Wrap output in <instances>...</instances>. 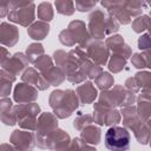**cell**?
I'll return each instance as SVG.
<instances>
[{"instance_id":"obj_1","label":"cell","mask_w":151,"mask_h":151,"mask_svg":"<svg viewBox=\"0 0 151 151\" xmlns=\"http://www.w3.org/2000/svg\"><path fill=\"white\" fill-rule=\"evenodd\" d=\"M48 105L58 119H66L78 110L80 101L74 90L57 88L51 92L48 97Z\"/></svg>"},{"instance_id":"obj_2","label":"cell","mask_w":151,"mask_h":151,"mask_svg":"<svg viewBox=\"0 0 151 151\" xmlns=\"http://www.w3.org/2000/svg\"><path fill=\"white\" fill-rule=\"evenodd\" d=\"M137 100V97L131 91L126 90L124 85H114L112 88L101 91L98 96V103L101 105L109 107V109H116V107H125L133 105Z\"/></svg>"},{"instance_id":"obj_3","label":"cell","mask_w":151,"mask_h":151,"mask_svg":"<svg viewBox=\"0 0 151 151\" xmlns=\"http://www.w3.org/2000/svg\"><path fill=\"white\" fill-rule=\"evenodd\" d=\"M7 15L11 22L24 27H29L35 19V4L33 1H11Z\"/></svg>"},{"instance_id":"obj_4","label":"cell","mask_w":151,"mask_h":151,"mask_svg":"<svg viewBox=\"0 0 151 151\" xmlns=\"http://www.w3.org/2000/svg\"><path fill=\"white\" fill-rule=\"evenodd\" d=\"M18 125L22 130L27 131H35L38 117L40 116V106L37 103H28V104H17L13 107Z\"/></svg>"},{"instance_id":"obj_5","label":"cell","mask_w":151,"mask_h":151,"mask_svg":"<svg viewBox=\"0 0 151 151\" xmlns=\"http://www.w3.org/2000/svg\"><path fill=\"white\" fill-rule=\"evenodd\" d=\"M105 146L110 151H127L130 149L131 136L124 126H111L104 137Z\"/></svg>"},{"instance_id":"obj_6","label":"cell","mask_w":151,"mask_h":151,"mask_svg":"<svg viewBox=\"0 0 151 151\" xmlns=\"http://www.w3.org/2000/svg\"><path fill=\"white\" fill-rule=\"evenodd\" d=\"M57 129H59L57 116L51 112H41L40 116L38 117L37 130H35L37 146L41 150H47L46 138Z\"/></svg>"},{"instance_id":"obj_7","label":"cell","mask_w":151,"mask_h":151,"mask_svg":"<svg viewBox=\"0 0 151 151\" xmlns=\"http://www.w3.org/2000/svg\"><path fill=\"white\" fill-rule=\"evenodd\" d=\"M106 21H107V13L101 9H94L88 15L87 22V31L92 39L94 40H103L106 38Z\"/></svg>"},{"instance_id":"obj_8","label":"cell","mask_w":151,"mask_h":151,"mask_svg":"<svg viewBox=\"0 0 151 151\" xmlns=\"http://www.w3.org/2000/svg\"><path fill=\"white\" fill-rule=\"evenodd\" d=\"M87 57L97 65L99 66H105L109 63L110 59V50L105 45L104 41L101 40H94L92 39L91 42L87 45L85 48Z\"/></svg>"},{"instance_id":"obj_9","label":"cell","mask_w":151,"mask_h":151,"mask_svg":"<svg viewBox=\"0 0 151 151\" xmlns=\"http://www.w3.org/2000/svg\"><path fill=\"white\" fill-rule=\"evenodd\" d=\"M9 143L18 146L21 151H31L37 145V134L33 131L15 129L9 136Z\"/></svg>"},{"instance_id":"obj_10","label":"cell","mask_w":151,"mask_h":151,"mask_svg":"<svg viewBox=\"0 0 151 151\" xmlns=\"http://www.w3.org/2000/svg\"><path fill=\"white\" fill-rule=\"evenodd\" d=\"M100 5L106 8L107 13L113 17L119 25H129L132 22V17L124 6V0L122 1H101Z\"/></svg>"},{"instance_id":"obj_11","label":"cell","mask_w":151,"mask_h":151,"mask_svg":"<svg viewBox=\"0 0 151 151\" xmlns=\"http://www.w3.org/2000/svg\"><path fill=\"white\" fill-rule=\"evenodd\" d=\"M28 63L29 61L25 53L17 52L1 64V68L18 77V76H21L28 68Z\"/></svg>"},{"instance_id":"obj_12","label":"cell","mask_w":151,"mask_h":151,"mask_svg":"<svg viewBox=\"0 0 151 151\" xmlns=\"http://www.w3.org/2000/svg\"><path fill=\"white\" fill-rule=\"evenodd\" d=\"M38 96H39V90L37 87L22 81L17 84L13 90V99L17 104L35 103Z\"/></svg>"},{"instance_id":"obj_13","label":"cell","mask_w":151,"mask_h":151,"mask_svg":"<svg viewBox=\"0 0 151 151\" xmlns=\"http://www.w3.org/2000/svg\"><path fill=\"white\" fill-rule=\"evenodd\" d=\"M71 142L70 134L61 129H57L46 138L47 150L50 151H67Z\"/></svg>"},{"instance_id":"obj_14","label":"cell","mask_w":151,"mask_h":151,"mask_svg":"<svg viewBox=\"0 0 151 151\" xmlns=\"http://www.w3.org/2000/svg\"><path fill=\"white\" fill-rule=\"evenodd\" d=\"M105 45L110 52L124 57L126 60L132 57V48L125 42L124 38L120 34H113L105 39Z\"/></svg>"},{"instance_id":"obj_15","label":"cell","mask_w":151,"mask_h":151,"mask_svg":"<svg viewBox=\"0 0 151 151\" xmlns=\"http://www.w3.org/2000/svg\"><path fill=\"white\" fill-rule=\"evenodd\" d=\"M67 28L73 33V35L77 39V42L79 45V47L81 48H86L87 45L91 42L92 38L87 31V25H85V22L83 20H73L68 24Z\"/></svg>"},{"instance_id":"obj_16","label":"cell","mask_w":151,"mask_h":151,"mask_svg":"<svg viewBox=\"0 0 151 151\" xmlns=\"http://www.w3.org/2000/svg\"><path fill=\"white\" fill-rule=\"evenodd\" d=\"M20 34L17 26L9 24V22H1L0 25V41L2 46L6 47H13L19 41Z\"/></svg>"},{"instance_id":"obj_17","label":"cell","mask_w":151,"mask_h":151,"mask_svg":"<svg viewBox=\"0 0 151 151\" xmlns=\"http://www.w3.org/2000/svg\"><path fill=\"white\" fill-rule=\"evenodd\" d=\"M21 81L37 87L39 91H45V90H47L51 86L45 80V78L41 76V73L38 70H35L34 67H28L21 74Z\"/></svg>"},{"instance_id":"obj_18","label":"cell","mask_w":151,"mask_h":151,"mask_svg":"<svg viewBox=\"0 0 151 151\" xmlns=\"http://www.w3.org/2000/svg\"><path fill=\"white\" fill-rule=\"evenodd\" d=\"M76 92H77L80 104H83V105L93 103L96 100V98L99 96L97 87L94 86V84L92 81H85V83L78 85L76 88Z\"/></svg>"},{"instance_id":"obj_19","label":"cell","mask_w":151,"mask_h":151,"mask_svg":"<svg viewBox=\"0 0 151 151\" xmlns=\"http://www.w3.org/2000/svg\"><path fill=\"white\" fill-rule=\"evenodd\" d=\"M14 105L11 98H1L0 100V118L1 122L7 126H14L18 124L17 114L13 110Z\"/></svg>"},{"instance_id":"obj_20","label":"cell","mask_w":151,"mask_h":151,"mask_svg":"<svg viewBox=\"0 0 151 151\" xmlns=\"http://www.w3.org/2000/svg\"><path fill=\"white\" fill-rule=\"evenodd\" d=\"M136 103L138 117L146 123L151 118V96L140 92V94H138L137 97Z\"/></svg>"},{"instance_id":"obj_21","label":"cell","mask_w":151,"mask_h":151,"mask_svg":"<svg viewBox=\"0 0 151 151\" xmlns=\"http://www.w3.org/2000/svg\"><path fill=\"white\" fill-rule=\"evenodd\" d=\"M80 138L90 145H98L101 140L100 126L96 125V124H91V125L86 126L85 129H83L80 131Z\"/></svg>"},{"instance_id":"obj_22","label":"cell","mask_w":151,"mask_h":151,"mask_svg":"<svg viewBox=\"0 0 151 151\" xmlns=\"http://www.w3.org/2000/svg\"><path fill=\"white\" fill-rule=\"evenodd\" d=\"M50 25L48 22H45V21H41V20H38V21H34L28 28H27V34L31 39L33 40H44L48 33H50Z\"/></svg>"},{"instance_id":"obj_23","label":"cell","mask_w":151,"mask_h":151,"mask_svg":"<svg viewBox=\"0 0 151 151\" xmlns=\"http://www.w3.org/2000/svg\"><path fill=\"white\" fill-rule=\"evenodd\" d=\"M41 76L45 78V80L51 85V86H59L63 84L66 79V76L63 71V68L58 66H52L45 72H41Z\"/></svg>"},{"instance_id":"obj_24","label":"cell","mask_w":151,"mask_h":151,"mask_svg":"<svg viewBox=\"0 0 151 151\" xmlns=\"http://www.w3.org/2000/svg\"><path fill=\"white\" fill-rule=\"evenodd\" d=\"M17 80V77L13 76L12 73L5 71V70H0V96L1 98H7L11 94L12 91V84Z\"/></svg>"},{"instance_id":"obj_25","label":"cell","mask_w":151,"mask_h":151,"mask_svg":"<svg viewBox=\"0 0 151 151\" xmlns=\"http://www.w3.org/2000/svg\"><path fill=\"white\" fill-rule=\"evenodd\" d=\"M25 54L28 59V61L31 64L34 65V63L41 57L45 54V50H44V46L40 44V42H32L27 46L26 51H25Z\"/></svg>"},{"instance_id":"obj_26","label":"cell","mask_w":151,"mask_h":151,"mask_svg":"<svg viewBox=\"0 0 151 151\" xmlns=\"http://www.w3.org/2000/svg\"><path fill=\"white\" fill-rule=\"evenodd\" d=\"M81 71L85 73L87 79H96L104 72L103 67L97 65V64H94L90 58L81 65Z\"/></svg>"},{"instance_id":"obj_27","label":"cell","mask_w":151,"mask_h":151,"mask_svg":"<svg viewBox=\"0 0 151 151\" xmlns=\"http://www.w3.org/2000/svg\"><path fill=\"white\" fill-rule=\"evenodd\" d=\"M126 59L119 54H114L112 53L110 55V59H109V63H107V67H109V71L111 73H119L124 70V67L126 66Z\"/></svg>"},{"instance_id":"obj_28","label":"cell","mask_w":151,"mask_h":151,"mask_svg":"<svg viewBox=\"0 0 151 151\" xmlns=\"http://www.w3.org/2000/svg\"><path fill=\"white\" fill-rule=\"evenodd\" d=\"M37 15H38V19H40L41 21H45V22H50L51 20H53L54 11H53L52 4L51 2L39 4L38 8H37Z\"/></svg>"},{"instance_id":"obj_29","label":"cell","mask_w":151,"mask_h":151,"mask_svg":"<svg viewBox=\"0 0 151 151\" xmlns=\"http://www.w3.org/2000/svg\"><path fill=\"white\" fill-rule=\"evenodd\" d=\"M94 85L100 90V91H106L110 90L114 86V78L110 72H103L98 78L94 79Z\"/></svg>"},{"instance_id":"obj_30","label":"cell","mask_w":151,"mask_h":151,"mask_svg":"<svg viewBox=\"0 0 151 151\" xmlns=\"http://www.w3.org/2000/svg\"><path fill=\"white\" fill-rule=\"evenodd\" d=\"M124 6L127 9V12L130 13V15L132 17V19H136L137 17L142 15L144 7L147 6V5L144 1H127V0H124Z\"/></svg>"},{"instance_id":"obj_31","label":"cell","mask_w":151,"mask_h":151,"mask_svg":"<svg viewBox=\"0 0 151 151\" xmlns=\"http://www.w3.org/2000/svg\"><path fill=\"white\" fill-rule=\"evenodd\" d=\"M54 6L57 8V12L61 15H66V17H70L76 11V6H74V2L73 1H70V0H57L54 2Z\"/></svg>"},{"instance_id":"obj_32","label":"cell","mask_w":151,"mask_h":151,"mask_svg":"<svg viewBox=\"0 0 151 151\" xmlns=\"http://www.w3.org/2000/svg\"><path fill=\"white\" fill-rule=\"evenodd\" d=\"M110 110L111 109L101 105L100 103H94L93 104V119H94V123L98 124L99 126L104 125L106 114H107V112Z\"/></svg>"},{"instance_id":"obj_33","label":"cell","mask_w":151,"mask_h":151,"mask_svg":"<svg viewBox=\"0 0 151 151\" xmlns=\"http://www.w3.org/2000/svg\"><path fill=\"white\" fill-rule=\"evenodd\" d=\"M134 79L142 90H150L151 88V71H138L134 74Z\"/></svg>"},{"instance_id":"obj_34","label":"cell","mask_w":151,"mask_h":151,"mask_svg":"<svg viewBox=\"0 0 151 151\" xmlns=\"http://www.w3.org/2000/svg\"><path fill=\"white\" fill-rule=\"evenodd\" d=\"M149 21H150V15H146V14H142V15L137 17L136 19H133L131 22L133 32L140 34L144 31H146L147 26H149Z\"/></svg>"},{"instance_id":"obj_35","label":"cell","mask_w":151,"mask_h":151,"mask_svg":"<svg viewBox=\"0 0 151 151\" xmlns=\"http://www.w3.org/2000/svg\"><path fill=\"white\" fill-rule=\"evenodd\" d=\"M94 123V119H93V116L91 114H87V113H79L77 116V118L73 120V127L77 130V131H81L83 129H85L86 126L91 125Z\"/></svg>"},{"instance_id":"obj_36","label":"cell","mask_w":151,"mask_h":151,"mask_svg":"<svg viewBox=\"0 0 151 151\" xmlns=\"http://www.w3.org/2000/svg\"><path fill=\"white\" fill-rule=\"evenodd\" d=\"M58 39H59V41H60L64 46H67V47H73L76 44H78L76 37L73 35V33H72L68 28L63 29V31L59 33Z\"/></svg>"},{"instance_id":"obj_37","label":"cell","mask_w":151,"mask_h":151,"mask_svg":"<svg viewBox=\"0 0 151 151\" xmlns=\"http://www.w3.org/2000/svg\"><path fill=\"white\" fill-rule=\"evenodd\" d=\"M53 66V58L48 54H44L41 55L35 63H34V68L38 70L40 73L45 72L46 70H48L50 67Z\"/></svg>"},{"instance_id":"obj_38","label":"cell","mask_w":151,"mask_h":151,"mask_svg":"<svg viewBox=\"0 0 151 151\" xmlns=\"http://www.w3.org/2000/svg\"><path fill=\"white\" fill-rule=\"evenodd\" d=\"M122 120V113L119 110L117 109H111L107 114H106V118H105V123L104 125L111 127V126H116L118 123H120Z\"/></svg>"},{"instance_id":"obj_39","label":"cell","mask_w":151,"mask_h":151,"mask_svg":"<svg viewBox=\"0 0 151 151\" xmlns=\"http://www.w3.org/2000/svg\"><path fill=\"white\" fill-rule=\"evenodd\" d=\"M96 5H97V1H93V0H76L74 2L76 9L81 13L90 12L96 7Z\"/></svg>"},{"instance_id":"obj_40","label":"cell","mask_w":151,"mask_h":151,"mask_svg":"<svg viewBox=\"0 0 151 151\" xmlns=\"http://www.w3.org/2000/svg\"><path fill=\"white\" fill-rule=\"evenodd\" d=\"M67 57H68V52L64 51V50H57L53 52V60L55 63V66L58 67H63L64 64L66 63L67 60Z\"/></svg>"},{"instance_id":"obj_41","label":"cell","mask_w":151,"mask_h":151,"mask_svg":"<svg viewBox=\"0 0 151 151\" xmlns=\"http://www.w3.org/2000/svg\"><path fill=\"white\" fill-rule=\"evenodd\" d=\"M131 64L133 67L138 70H143L146 67V60L143 55V53H134L131 57Z\"/></svg>"},{"instance_id":"obj_42","label":"cell","mask_w":151,"mask_h":151,"mask_svg":"<svg viewBox=\"0 0 151 151\" xmlns=\"http://www.w3.org/2000/svg\"><path fill=\"white\" fill-rule=\"evenodd\" d=\"M138 48L142 52L151 50V37L149 33H144L138 38Z\"/></svg>"},{"instance_id":"obj_43","label":"cell","mask_w":151,"mask_h":151,"mask_svg":"<svg viewBox=\"0 0 151 151\" xmlns=\"http://www.w3.org/2000/svg\"><path fill=\"white\" fill-rule=\"evenodd\" d=\"M124 87H125L126 90L131 91V92L134 93V94L140 92V88H139V86H138V84H137L134 77H129V78L125 80V83H124Z\"/></svg>"},{"instance_id":"obj_44","label":"cell","mask_w":151,"mask_h":151,"mask_svg":"<svg viewBox=\"0 0 151 151\" xmlns=\"http://www.w3.org/2000/svg\"><path fill=\"white\" fill-rule=\"evenodd\" d=\"M0 151H21V150L12 143H2L1 147H0Z\"/></svg>"},{"instance_id":"obj_45","label":"cell","mask_w":151,"mask_h":151,"mask_svg":"<svg viewBox=\"0 0 151 151\" xmlns=\"http://www.w3.org/2000/svg\"><path fill=\"white\" fill-rule=\"evenodd\" d=\"M9 9H11L9 2H8V4H2V5L0 6V17H1V18H5L6 15H8Z\"/></svg>"},{"instance_id":"obj_46","label":"cell","mask_w":151,"mask_h":151,"mask_svg":"<svg viewBox=\"0 0 151 151\" xmlns=\"http://www.w3.org/2000/svg\"><path fill=\"white\" fill-rule=\"evenodd\" d=\"M81 140H83V139H81ZM79 151H97V149H96L94 146H92V145L85 143V142L83 140L81 144H80V149H79Z\"/></svg>"},{"instance_id":"obj_47","label":"cell","mask_w":151,"mask_h":151,"mask_svg":"<svg viewBox=\"0 0 151 151\" xmlns=\"http://www.w3.org/2000/svg\"><path fill=\"white\" fill-rule=\"evenodd\" d=\"M145 60H146V67H149L151 70V50H147V51H144L142 52Z\"/></svg>"},{"instance_id":"obj_48","label":"cell","mask_w":151,"mask_h":151,"mask_svg":"<svg viewBox=\"0 0 151 151\" xmlns=\"http://www.w3.org/2000/svg\"><path fill=\"white\" fill-rule=\"evenodd\" d=\"M9 57H11V54H9V51H8L6 47H1V59H0L1 64H2L4 61H6V60H7Z\"/></svg>"},{"instance_id":"obj_49","label":"cell","mask_w":151,"mask_h":151,"mask_svg":"<svg viewBox=\"0 0 151 151\" xmlns=\"http://www.w3.org/2000/svg\"><path fill=\"white\" fill-rule=\"evenodd\" d=\"M146 125H147V127H149V131H150V134H151V118L146 122Z\"/></svg>"},{"instance_id":"obj_50","label":"cell","mask_w":151,"mask_h":151,"mask_svg":"<svg viewBox=\"0 0 151 151\" xmlns=\"http://www.w3.org/2000/svg\"><path fill=\"white\" fill-rule=\"evenodd\" d=\"M147 31H149V34H150V37H151V19H150V21H149V26H147Z\"/></svg>"},{"instance_id":"obj_51","label":"cell","mask_w":151,"mask_h":151,"mask_svg":"<svg viewBox=\"0 0 151 151\" xmlns=\"http://www.w3.org/2000/svg\"><path fill=\"white\" fill-rule=\"evenodd\" d=\"M146 5H147V6H150V7H151V2H146Z\"/></svg>"},{"instance_id":"obj_52","label":"cell","mask_w":151,"mask_h":151,"mask_svg":"<svg viewBox=\"0 0 151 151\" xmlns=\"http://www.w3.org/2000/svg\"><path fill=\"white\" fill-rule=\"evenodd\" d=\"M31 151H32V150H31Z\"/></svg>"}]
</instances>
